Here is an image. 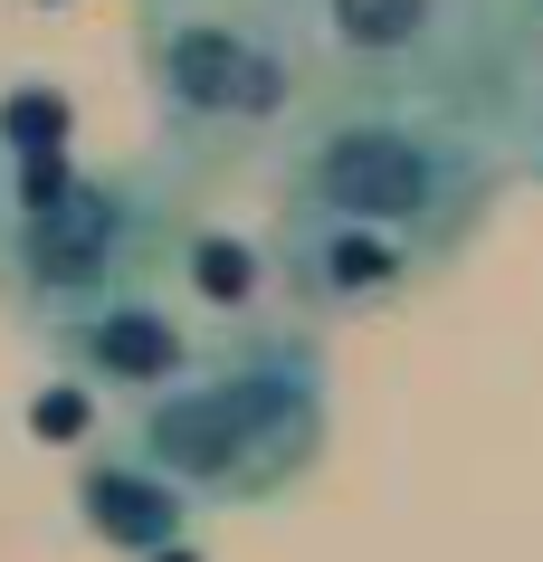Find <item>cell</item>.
<instances>
[{
	"instance_id": "1",
	"label": "cell",
	"mask_w": 543,
	"mask_h": 562,
	"mask_svg": "<svg viewBox=\"0 0 543 562\" xmlns=\"http://www.w3.org/2000/svg\"><path fill=\"white\" fill-rule=\"evenodd\" d=\"M333 382L315 334L296 325H229L181 362L162 391L134 401L124 448L162 468L191 505H276L325 468Z\"/></svg>"
},
{
	"instance_id": "2",
	"label": "cell",
	"mask_w": 543,
	"mask_h": 562,
	"mask_svg": "<svg viewBox=\"0 0 543 562\" xmlns=\"http://www.w3.org/2000/svg\"><path fill=\"white\" fill-rule=\"evenodd\" d=\"M276 191L382 229L439 277L486 229V210L506 201V153L449 115H420V105H333L286 144Z\"/></svg>"
},
{
	"instance_id": "3",
	"label": "cell",
	"mask_w": 543,
	"mask_h": 562,
	"mask_svg": "<svg viewBox=\"0 0 543 562\" xmlns=\"http://www.w3.org/2000/svg\"><path fill=\"white\" fill-rule=\"evenodd\" d=\"M181 181L172 162H105V172H38L0 210V305L20 325H58L77 305L162 286L181 267Z\"/></svg>"
},
{
	"instance_id": "4",
	"label": "cell",
	"mask_w": 543,
	"mask_h": 562,
	"mask_svg": "<svg viewBox=\"0 0 543 562\" xmlns=\"http://www.w3.org/2000/svg\"><path fill=\"white\" fill-rule=\"evenodd\" d=\"M134 48L152 115L181 153H258L296 124L305 48L276 0H144Z\"/></svg>"
},
{
	"instance_id": "5",
	"label": "cell",
	"mask_w": 543,
	"mask_h": 562,
	"mask_svg": "<svg viewBox=\"0 0 543 562\" xmlns=\"http://www.w3.org/2000/svg\"><path fill=\"white\" fill-rule=\"evenodd\" d=\"M268 277L305 315H382L420 286L429 267L410 248H392L382 229H362V220H333V210H305L286 201L276 210V238H268Z\"/></svg>"
},
{
	"instance_id": "6",
	"label": "cell",
	"mask_w": 543,
	"mask_h": 562,
	"mask_svg": "<svg viewBox=\"0 0 543 562\" xmlns=\"http://www.w3.org/2000/svg\"><path fill=\"white\" fill-rule=\"evenodd\" d=\"M48 334V353H58V372L77 391H115V401H144V391H162L181 372V362L201 353V334L172 315V296L162 286H134V296H105V305H77V315H58Z\"/></svg>"
},
{
	"instance_id": "7",
	"label": "cell",
	"mask_w": 543,
	"mask_h": 562,
	"mask_svg": "<svg viewBox=\"0 0 543 562\" xmlns=\"http://www.w3.org/2000/svg\"><path fill=\"white\" fill-rule=\"evenodd\" d=\"M77 525L95 543H115V553H172L181 533L201 525V505L181 496L162 468H144L134 448H105L77 468Z\"/></svg>"
},
{
	"instance_id": "8",
	"label": "cell",
	"mask_w": 543,
	"mask_h": 562,
	"mask_svg": "<svg viewBox=\"0 0 543 562\" xmlns=\"http://www.w3.org/2000/svg\"><path fill=\"white\" fill-rule=\"evenodd\" d=\"M315 30L372 67H410L449 38V0H315Z\"/></svg>"
},
{
	"instance_id": "9",
	"label": "cell",
	"mask_w": 543,
	"mask_h": 562,
	"mask_svg": "<svg viewBox=\"0 0 543 562\" xmlns=\"http://www.w3.org/2000/svg\"><path fill=\"white\" fill-rule=\"evenodd\" d=\"M524 134H534V172H543V95L524 105Z\"/></svg>"
},
{
	"instance_id": "10",
	"label": "cell",
	"mask_w": 543,
	"mask_h": 562,
	"mask_svg": "<svg viewBox=\"0 0 543 562\" xmlns=\"http://www.w3.org/2000/svg\"><path fill=\"white\" fill-rule=\"evenodd\" d=\"M0 210H10V162H0Z\"/></svg>"
},
{
	"instance_id": "11",
	"label": "cell",
	"mask_w": 543,
	"mask_h": 562,
	"mask_svg": "<svg viewBox=\"0 0 543 562\" xmlns=\"http://www.w3.org/2000/svg\"><path fill=\"white\" fill-rule=\"evenodd\" d=\"M534 10H543V0H534Z\"/></svg>"
}]
</instances>
